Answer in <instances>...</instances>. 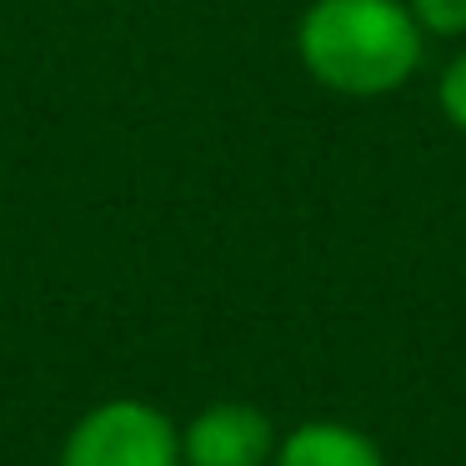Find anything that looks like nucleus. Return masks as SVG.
<instances>
[{"mask_svg": "<svg viewBox=\"0 0 466 466\" xmlns=\"http://www.w3.org/2000/svg\"><path fill=\"white\" fill-rule=\"evenodd\" d=\"M296 51L326 91L386 96L421 66V25L401 0H311Z\"/></svg>", "mask_w": 466, "mask_h": 466, "instance_id": "obj_1", "label": "nucleus"}, {"mask_svg": "<svg viewBox=\"0 0 466 466\" xmlns=\"http://www.w3.org/2000/svg\"><path fill=\"white\" fill-rule=\"evenodd\" d=\"M61 466H181V426L156 401L111 396L66 431Z\"/></svg>", "mask_w": 466, "mask_h": 466, "instance_id": "obj_2", "label": "nucleus"}, {"mask_svg": "<svg viewBox=\"0 0 466 466\" xmlns=\"http://www.w3.org/2000/svg\"><path fill=\"white\" fill-rule=\"evenodd\" d=\"M276 426L251 401H216L181 426V466H271Z\"/></svg>", "mask_w": 466, "mask_h": 466, "instance_id": "obj_3", "label": "nucleus"}, {"mask_svg": "<svg viewBox=\"0 0 466 466\" xmlns=\"http://www.w3.org/2000/svg\"><path fill=\"white\" fill-rule=\"evenodd\" d=\"M271 466H386L381 446L346 421H306L276 441Z\"/></svg>", "mask_w": 466, "mask_h": 466, "instance_id": "obj_4", "label": "nucleus"}, {"mask_svg": "<svg viewBox=\"0 0 466 466\" xmlns=\"http://www.w3.org/2000/svg\"><path fill=\"white\" fill-rule=\"evenodd\" d=\"M406 11L431 35H461L466 31V0H406Z\"/></svg>", "mask_w": 466, "mask_h": 466, "instance_id": "obj_5", "label": "nucleus"}, {"mask_svg": "<svg viewBox=\"0 0 466 466\" xmlns=\"http://www.w3.org/2000/svg\"><path fill=\"white\" fill-rule=\"evenodd\" d=\"M441 111L456 131H466V56H456L441 71Z\"/></svg>", "mask_w": 466, "mask_h": 466, "instance_id": "obj_6", "label": "nucleus"}]
</instances>
